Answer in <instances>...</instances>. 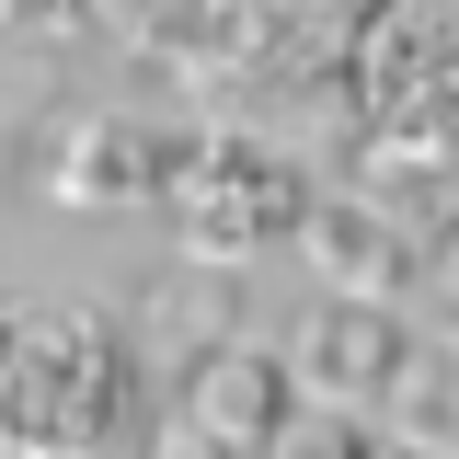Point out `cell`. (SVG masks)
<instances>
[{
  "label": "cell",
  "instance_id": "obj_1",
  "mask_svg": "<svg viewBox=\"0 0 459 459\" xmlns=\"http://www.w3.org/2000/svg\"><path fill=\"white\" fill-rule=\"evenodd\" d=\"M344 195L413 241L459 207V0H356L344 23Z\"/></svg>",
  "mask_w": 459,
  "mask_h": 459
},
{
  "label": "cell",
  "instance_id": "obj_2",
  "mask_svg": "<svg viewBox=\"0 0 459 459\" xmlns=\"http://www.w3.org/2000/svg\"><path fill=\"white\" fill-rule=\"evenodd\" d=\"M126 402V322H92L69 299H0V459H104Z\"/></svg>",
  "mask_w": 459,
  "mask_h": 459
},
{
  "label": "cell",
  "instance_id": "obj_3",
  "mask_svg": "<svg viewBox=\"0 0 459 459\" xmlns=\"http://www.w3.org/2000/svg\"><path fill=\"white\" fill-rule=\"evenodd\" d=\"M150 207H161L172 253L253 264V253L299 241V219H310V184H299V161H276L264 138H241V126H195V138H172V150H161Z\"/></svg>",
  "mask_w": 459,
  "mask_h": 459
},
{
  "label": "cell",
  "instance_id": "obj_4",
  "mask_svg": "<svg viewBox=\"0 0 459 459\" xmlns=\"http://www.w3.org/2000/svg\"><path fill=\"white\" fill-rule=\"evenodd\" d=\"M161 150H172V126H150L126 104H92V92H57L12 138V184L35 207H57V219H115V207H150Z\"/></svg>",
  "mask_w": 459,
  "mask_h": 459
},
{
  "label": "cell",
  "instance_id": "obj_5",
  "mask_svg": "<svg viewBox=\"0 0 459 459\" xmlns=\"http://www.w3.org/2000/svg\"><path fill=\"white\" fill-rule=\"evenodd\" d=\"M219 344H241V276H230V264L172 253L161 276H138V299H126V356H138L150 379L184 391Z\"/></svg>",
  "mask_w": 459,
  "mask_h": 459
},
{
  "label": "cell",
  "instance_id": "obj_6",
  "mask_svg": "<svg viewBox=\"0 0 459 459\" xmlns=\"http://www.w3.org/2000/svg\"><path fill=\"white\" fill-rule=\"evenodd\" d=\"M402 322H391V299H310L299 322H287V379H299V402H344V413H379V391H391V368H402Z\"/></svg>",
  "mask_w": 459,
  "mask_h": 459
},
{
  "label": "cell",
  "instance_id": "obj_7",
  "mask_svg": "<svg viewBox=\"0 0 459 459\" xmlns=\"http://www.w3.org/2000/svg\"><path fill=\"white\" fill-rule=\"evenodd\" d=\"M299 264L322 276V299H402L413 287V230L391 207H368V195H310Z\"/></svg>",
  "mask_w": 459,
  "mask_h": 459
},
{
  "label": "cell",
  "instance_id": "obj_8",
  "mask_svg": "<svg viewBox=\"0 0 459 459\" xmlns=\"http://www.w3.org/2000/svg\"><path fill=\"white\" fill-rule=\"evenodd\" d=\"M287 402H299V379H287L276 344H219V356L184 379V413H195L219 448H241V459H264V437L287 425Z\"/></svg>",
  "mask_w": 459,
  "mask_h": 459
},
{
  "label": "cell",
  "instance_id": "obj_9",
  "mask_svg": "<svg viewBox=\"0 0 459 459\" xmlns=\"http://www.w3.org/2000/svg\"><path fill=\"white\" fill-rule=\"evenodd\" d=\"M379 425L413 437V448H437V459H459V356L448 344H402L391 391H379Z\"/></svg>",
  "mask_w": 459,
  "mask_h": 459
},
{
  "label": "cell",
  "instance_id": "obj_10",
  "mask_svg": "<svg viewBox=\"0 0 459 459\" xmlns=\"http://www.w3.org/2000/svg\"><path fill=\"white\" fill-rule=\"evenodd\" d=\"M264 459H379V413H344V402H287V425L264 437Z\"/></svg>",
  "mask_w": 459,
  "mask_h": 459
},
{
  "label": "cell",
  "instance_id": "obj_11",
  "mask_svg": "<svg viewBox=\"0 0 459 459\" xmlns=\"http://www.w3.org/2000/svg\"><path fill=\"white\" fill-rule=\"evenodd\" d=\"M413 276H425V287L459 310V207H448V219H425V241H413Z\"/></svg>",
  "mask_w": 459,
  "mask_h": 459
},
{
  "label": "cell",
  "instance_id": "obj_12",
  "mask_svg": "<svg viewBox=\"0 0 459 459\" xmlns=\"http://www.w3.org/2000/svg\"><path fill=\"white\" fill-rule=\"evenodd\" d=\"M150 459H241V448H219V437H207V425H195V413L172 402L161 425H150Z\"/></svg>",
  "mask_w": 459,
  "mask_h": 459
},
{
  "label": "cell",
  "instance_id": "obj_13",
  "mask_svg": "<svg viewBox=\"0 0 459 459\" xmlns=\"http://www.w3.org/2000/svg\"><path fill=\"white\" fill-rule=\"evenodd\" d=\"M379 459H437V448H413V437H391V425H379Z\"/></svg>",
  "mask_w": 459,
  "mask_h": 459
},
{
  "label": "cell",
  "instance_id": "obj_14",
  "mask_svg": "<svg viewBox=\"0 0 459 459\" xmlns=\"http://www.w3.org/2000/svg\"><path fill=\"white\" fill-rule=\"evenodd\" d=\"M437 344H448V356H459V310H448V333H437Z\"/></svg>",
  "mask_w": 459,
  "mask_h": 459
},
{
  "label": "cell",
  "instance_id": "obj_15",
  "mask_svg": "<svg viewBox=\"0 0 459 459\" xmlns=\"http://www.w3.org/2000/svg\"><path fill=\"white\" fill-rule=\"evenodd\" d=\"M0 47H12V0H0Z\"/></svg>",
  "mask_w": 459,
  "mask_h": 459
}]
</instances>
